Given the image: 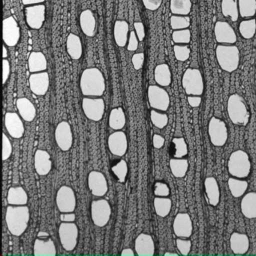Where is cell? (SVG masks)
I'll return each instance as SVG.
<instances>
[{
    "mask_svg": "<svg viewBox=\"0 0 256 256\" xmlns=\"http://www.w3.org/2000/svg\"><path fill=\"white\" fill-rule=\"evenodd\" d=\"M214 35L217 42L222 44H234L238 40L234 30L226 22L220 20L216 23Z\"/></svg>",
    "mask_w": 256,
    "mask_h": 256,
    "instance_id": "ac0fdd59",
    "label": "cell"
},
{
    "mask_svg": "<svg viewBox=\"0 0 256 256\" xmlns=\"http://www.w3.org/2000/svg\"><path fill=\"white\" fill-rule=\"evenodd\" d=\"M5 127L8 134L14 139H20L25 132L22 116L16 112H7L5 115Z\"/></svg>",
    "mask_w": 256,
    "mask_h": 256,
    "instance_id": "d6986e66",
    "label": "cell"
},
{
    "mask_svg": "<svg viewBox=\"0 0 256 256\" xmlns=\"http://www.w3.org/2000/svg\"><path fill=\"white\" fill-rule=\"evenodd\" d=\"M204 187L210 204L214 206H217L220 203V191L216 180L212 176L206 178L204 181Z\"/></svg>",
    "mask_w": 256,
    "mask_h": 256,
    "instance_id": "4dcf8cb0",
    "label": "cell"
},
{
    "mask_svg": "<svg viewBox=\"0 0 256 256\" xmlns=\"http://www.w3.org/2000/svg\"><path fill=\"white\" fill-rule=\"evenodd\" d=\"M170 10L173 14L188 16L192 10L191 0H170Z\"/></svg>",
    "mask_w": 256,
    "mask_h": 256,
    "instance_id": "f35d334b",
    "label": "cell"
},
{
    "mask_svg": "<svg viewBox=\"0 0 256 256\" xmlns=\"http://www.w3.org/2000/svg\"><path fill=\"white\" fill-rule=\"evenodd\" d=\"M88 187L92 196L102 197L108 191V184L106 176L102 172L92 170L90 172L88 179Z\"/></svg>",
    "mask_w": 256,
    "mask_h": 256,
    "instance_id": "2e32d148",
    "label": "cell"
},
{
    "mask_svg": "<svg viewBox=\"0 0 256 256\" xmlns=\"http://www.w3.org/2000/svg\"><path fill=\"white\" fill-rule=\"evenodd\" d=\"M30 88L36 96H44L48 91L50 78L47 72L32 73L29 78Z\"/></svg>",
    "mask_w": 256,
    "mask_h": 256,
    "instance_id": "ffe728a7",
    "label": "cell"
},
{
    "mask_svg": "<svg viewBox=\"0 0 256 256\" xmlns=\"http://www.w3.org/2000/svg\"><path fill=\"white\" fill-rule=\"evenodd\" d=\"M11 73L10 61L6 59H2V84H6Z\"/></svg>",
    "mask_w": 256,
    "mask_h": 256,
    "instance_id": "9f6ffc18",
    "label": "cell"
},
{
    "mask_svg": "<svg viewBox=\"0 0 256 256\" xmlns=\"http://www.w3.org/2000/svg\"><path fill=\"white\" fill-rule=\"evenodd\" d=\"M164 138L160 134H155L152 137V144L156 149H161L164 144Z\"/></svg>",
    "mask_w": 256,
    "mask_h": 256,
    "instance_id": "680465c9",
    "label": "cell"
},
{
    "mask_svg": "<svg viewBox=\"0 0 256 256\" xmlns=\"http://www.w3.org/2000/svg\"><path fill=\"white\" fill-rule=\"evenodd\" d=\"M34 254L35 256H55L56 254V245L53 240L48 238H36L34 242Z\"/></svg>",
    "mask_w": 256,
    "mask_h": 256,
    "instance_id": "d4e9b609",
    "label": "cell"
},
{
    "mask_svg": "<svg viewBox=\"0 0 256 256\" xmlns=\"http://www.w3.org/2000/svg\"><path fill=\"white\" fill-rule=\"evenodd\" d=\"M230 246L234 254H244L250 248V239L245 234L234 232L230 238Z\"/></svg>",
    "mask_w": 256,
    "mask_h": 256,
    "instance_id": "484cf974",
    "label": "cell"
},
{
    "mask_svg": "<svg viewBox=\"0 0 256 256\" xmlns=\"http://www.w3.org/2000/svg\"><path fill=\"white\" fill-rule=\"evenodd\" d=\"M134 250L138 256H152L155 254V244L152 236L142 233L134 241Z\"/></svg>",
    "mask_w": 256,
    "mask_h": 256,
    "instance_id": "7402d4cb",
    "label": "cell"
},
{
    "mask_svg": "<svg viewBox=\"0 0 256 256\" xmlns=\"http://www.w3.org/2000/svg\"><path fill=\"white\" fill-rule=\"evenodd\" d=\"M139 40L136 35V31H131L128 36V46L127 50L130 52H136L138 48Z\"/></svg>",
    "mask_w": 256,
    "mask_h": 256,
    "instance_id": "f5cc1de1",
    "label": "cell"
},
{
    "mask_svg": "<svg viewBox=\"0 0 256 256\" xmlns=\"http://www.w3.org/2000/svg\"><path fill=\"white\" fill-rule=\"evenodd\" d=\"M154 209L160 217H166L172 210V202L167 197H156L154 198Z\"/></svg>",
    "mask_w": 256,
    "mask_h": 256,
    "instance_id": "74e56055",
    "label": "cell"
},
{
    "mask_svg": "<svg viewBox=\"0 0 256 256\" xmlns=\"http://www.w3.org/2000/svg\"><path fill=\"white\" fill-rule=\"evenodd\" d=\"M187 100L190 106L192 108L199 107L202 103V98L200 96H188Z\"/></svg>",
    "mask_w": 256,
    "mask_h": 256,
    "instance_id": "94428289",
    "label": "cell"
},
{
    "mask_svg": "<svg viewBox=\"0 0 256 256\" xmlns=\"http://www.w3.org/2000/svg\"><path fill=\"white\" fill-rule=\"evenodd\" d=\"M7 56H8V50L4 44L2 46V59H6Z\"/></svg>",
    "mask_w": 256,
    "mask_h": 256,
    "instance_id": "03108f58",
    "label": "cell"
},
{
    "mask_svg": "<svg viewBox=\"0 0 256 256\" xmlns=\"http://www.w3.org/2000/svg\"><path fill=\"white\" fill-rule=\"evenodd\" d=\"M55 140L60 149L68 151L73 144V133L70 124L66 121H62L56 126L55 130Z\"/></svg>",
    "mask_w": 256,
    "mask_h": 256,
    "instance_id": "9a60e30c",
    "label": "cell"
},
{
    "mask_svg": "<svg viewBox=\"0 0 256 256\" xmlns=\"http://www.w3.org/2000/svg\"><path fill=\"white\" fill-rule=\"evenodd\" d=\"M80 26L82 32L88 37H94L96 34V22L90 10H86L80 14Z\"/></svg>",
    "mask_w": 256,
    "mask_h": 256,
    "instance_id": "4316f807",
    "label": "cell"
},
{
    "mask_svg": "<svg viewBox=\"0 0 256 256\" xmlns=\"http://www.w3.org/2000/svg\"><path fill=\"white\" fill-rule=\"evenodd\" d=\"M82 109L86 118L98 122L104 116L106 104L100 97H84L82 100Z\"/></svg>",
    "mask_w": 256,
    "mask_h": 256,
    "instance_id": "ba28073f",
    "label": "cell"
},
{
    "mask_svg": "<svg viewBox=\"0 0 256 256\" xmlns=\"http://www.w3.org/2000/svg\"><path fill=\"white\" fill-rule=\"evenodd\" d=\"M163 0H142L144 6L150 11H156L161 6Z\"/></svg>",
    "mask_w": 256,
    "mask_h": 256,
    "instance_id": "11a10c76",
    "label": "cell"
},
{
    "mask_svg": "<svg viewBox=\"0 0 256 256\" xmlns=\"http://www.w3.org/2000/svg\"><path fill=\"white\" fill-rule=\"evenodd\" d=\"M28 67L31 73L44 72L48 68V61L42 52H34L28 58Z\"/></svg>",
    "mask_w": 256,
    "mask_h": 256,
    "instance_id": "f1b7e54d",
    "label": "cell"
},
{
    "mask_svg": "<svg viewBox=\"0 0 256 256\" xmlns=\"http://www.w3.org/2000/svg\"><path fill=\"white\" fill-rule=\"evenodd\" d=\"M144 58V53H138L133 55L132 62L134 70H140L143 68Z\"/></svg>",
    "mask_w": 256,
    "mask_h": 256,
    "instance_id": "db71d44e",
    "label": "cell"
},
{
    "mask_svg": "<svg viewBox=\"0 0 256 256\" xmlns=\"http://www.w3.org/2000/svg\"><path fill=\"white\" fill-rule=\"evenodd\" d=\"M238 8L242 18L254 17L256 14V0H238Z\"/></svg>",
    "mask_w": 256,
    "mask_h": 256,
    "instance_id": "60d3db41",
    "label": "cell"
},
{
    "mask_svg": "<svg viewBox=\"0 0 256 256\" xmlns=\"http://www.w3.org/2000/svg\"><path fill=\"white\" fill-rule=\"evenodd\" d=\"M154 79L157 84L161 86H168L172 83V72L168 65L160 64L154 70Z\"/></svg>",
    "mask_w": 256,
    "mask_h": 256,
    "instance_id": "836d02e7",
    "label": "cell"
},
{
    "mask_svg": "<svg viewBox=\"0 0 256 256\" xmlns=\"http://www.w3.org/2000/svg\"><path fill=\"white\" fill-rule=\"evenodd\" d=\"M66 49L70 58L74 60H78L83 54V46L82 40L78 36L70 34L67 37Z\"/></svg>",
    "mask_w": 256,
    "mask_h": 256,
    "instance_id": "f546056e",
    "label": "cell"
},
{
    "mask_svg": "<svg viewBox=\"0 0 256 256\" xmlns=\"http://www.w3.org/2000/svg\"><path fill=\"white\" fill-rule=\"evenodd\" d=\"M34 167L36 172L40 176H46L50 173L52 168V162L48 152L44 150H37L34 155Z\"/></svg>",
    "mask_w": 256,
    "mask_h": 256,
    "instance_id": "603a6c76",
    "label": "cell"
},
{
    "mask_svg": "<svg viewBox=\"0 0 256 256\" xmlns=\"http://www.w3.org/2000/svg\"><path fill=\"white\" fill-rule=\"evenodd\" d=\"M164 256H179V254H178V253L169 252H168L164 253Z\"/></svg>",
    "mask_w": 256,
    "mask_h": 256,
    "instance_id": "003e7915",
    "label": "cell"
},
{
    "mask_svg": "<svg viewBox=\"0 0 256 256\" xmlns=\"http://www.w3.org/2000/svg\"><path fill=\"white\" fill-rule=\"evenodd\" d=\"M121 256H134V252L132 248H124L121 252Z\"/></svg>",
    "mask_w": 256,
    "mask_h": 256,
    "instance_id": "be15d7a7",
    "label": "cell"
},
{
    "mask_svg": "<svg viewBox=\"0 0 256 256\" xmlns=\"http://www.w3.org/2000/svg\"><path fill=\"white\" fill-rule=\"evenodd\" d=\"M62 222H74L76 220V215L74 212H61L60 216Z\"/></svg>",
    "mask_w": 256,
    "mask_h": 256,
    "instance_id": "91938a15",
    "label": "cell"
},
{
    "mask_svg": "<svg viewBox=\"0 0 256 256\" xmlns=\"http://www.w3.org/2000/svg\"><path fill=\"white\" fill-rule=\"evenodd\" d=\"M112 172L118 178V181L121 184H124L128 174V164L124 160H121L119 162L112 168Z\"/></svg>",
    "mask_w": 256,
    "mask_h": 256,
    "instance_id": "ee69618b",
    "label": "cell"
},
{
    "mask_svg": "<svg viewBox=\"0 0 256 256\" xmlns=\"http://www.w3.org/2000/svg\"><path fill=\"white\" fill-rule=\"evenodd\" d=\"M182 85L188 96H202L204 89L203 76L198 68H187L182 76Z\"/></svg>",
    "mask_w": 256,
    "mask_h": 256,
    "instance_id": "8992f818",
    "label": "cell"
},
{
    "mask_svg": "<svg viewBox=\"0 0 256 256\" xmlns=\"http://www.w3.org/2000/svg\"><path fill=\"white\" fill-rule=\"evenodd\" d=\"M16 107L24 120L32 122L36 116V108L34 103L26 97L18 98Z\"/></svg>",
    "mask_w": 256,
    "mask_h": 256,
    "instance_id": "cb8c5ba5",
    "label": "cell"
},
{
    "mask_svg": "<svg viewBox=\"0 0 256 256\" xmlns=\"http://www.w3.org/2000/svg\"><path fill=\"white\" fill-rule=\"evenodd\" d=\"M216 56L222 70L229 73L238 70L240 64V50L236 46L218 44L216 49Z\"/></svg>",
    "mask_w": 256,
    "mask_h": 256,
    "instance_id": "3957f363",
    "label": "cell"
},
{
    "mask_svg": "<svg viewBox=\"0 0 256 256\" xmlns=\"http://www.w3.org/2000/svg\"><path fill=\"white\" fill-rule=\"evenodd\" d=\"M154 194L157 197H168L170 194V188L164 182H156L154 187Z\"/></svg>",
    "mask_w": 256,
    "mask_h": 256,
    "instance_id": "816d5d0a",
    "label": "cell"
},
{
    "mask_svg": "<svg viewBox=\"0 0 256 256\" xmlns=\"http://www.w3.org/2000/svg\"><path fill=\"white\" fill-rule=\"evenodd\" d=\"M172 40L178 44H188L191 41V32L187 29L174 30L172 34Z\"/></svg>",
    "mask_w": 256,
    "mask_h": 256,
    "instance_id": "bcb514c9",
    "label": "cell"
},
{
    "mask_svg": "<svg viewBox=\"0 0 256 256\" xmlns=\"http://www.w3.org/2000/svg\"><path fill=\"white\" fill-rule=\"evenodd\" d=\"M44 1L46 0H22V2L24 6H32L43 4Z\"/></svg>",
    "mask_w": 256,
    "mask_h": 256,
    "instance_id": "6125c7cd",
    "label": "cell"
},
{
    "mask_svg": "<svg viewBox=\"0 0 256 256\" xmlns=\"http://www.w3.org/2000/svg\"><path fill=\"white\" fill-rule=\"evenodd\" d=\"M108 145L110 152L113 155L122 157L126 154L128 149V140L124 132L118 130L109 136Z\"/></svg>",
    "mask_w": 256,
    "mask_h": 256,
    "instance_id": "e0dca14e",
    "label": "cell"
},
{
    "mask_svg": "<svg viewBox=\"0 0 256 256\" xmlns=\"http://www.w3.org/2000/svg\"><path fill=\"white\" fill-rule=\"evenodd\" d=\"M227 110L230 121L235 125L246 126L248 124L250 112L245 100L239 94L230 96L228 100Z\"/></svg>",
    "mask_w": 256,
    "mask_h": 256,
    "instance_id": "277c9868",
    "label": "cell"
},
{
    "mask_svg": "<svg viewBox=\"0 0 256 256\" xmlns=\"http://www.w3.org/2000/svg\"><path fill=\"white\" fill-rule=\"evenodd\" d=\"M12 154V145L6 134L2 133V160L6 161Z\"/></svg>",
    "mask_w": 256,
    "mask_h": 256,
    "instance_id": "681fc988",
    "label": "cell"
},
{
    "mask_svg": "<svg viewBox=\"0 0 256 256\" xmlns=\"http://www.w3.org/2000/svg\"><path fill=\"white\" fill-rule=\"evenodd\" d=\"M112 208L106 199H98L91 203V218L95 226L104 227L110 221Z\"/></svg>",
    "mask_w": 256,
    "mask_h": 256,
    "instance_id": "9c48e42d",
    "label": "cell"
},
{
    "mask_svg": "<svg viewBox=\"0 0 256 256\" xmlns=\"http://www.w3.org/2000/svg\"><path fill=\"white\" fill-rule=\"evenodd\" d=\"M46 6L43 4L28 6L25 8L26 24L32 30H40L46 20Z\"/></svg>",
    "mask_w": 256,
    "mask_h": 256,
    "instance_id": "5bb4252c",
    "label": "cell"
},
{
    "mask_svg": "<svg viewBox=\"0 0 256 256\" xmlns=\"http://www.w3.org/2000/svg\"><path fill=\"white\" fill-rule=\"evenodd\" d=\"M228 184L230 193L234 198H240L244 196L248 186L246 180L236 178H229Z\"/></svg>",
    "mask_w": 256,
    "mask_h": 256,
    "instance_id": "ab89813d",
    "label": "cell"
},
{
    "mask_svg": "<svg viewBox=\"0 0 256 256\" xmlns=\"http://www.w3.org/2000/svg\"><path fill=\"white\" fill-rule=\"evenodd\" d=\"M175 235L178 238H188L192 234V222L191 217L186 212H180L175 217L173 222Z\"/></svg>",
    "mask_w": 256,
    "mask_h": 256,
    "instance_id": "44dd1931",
    "label": "cell"
},
{
    "mask_svg": "<svg viewBox=\"0 0 256 256\" xmlns=\"http://www.w3.org/2000/svg\"><path fill=\"white\" fill-rule=\"evenodd\" d=\"M56 204L60 212H74L77 205L74 190L68 186H61L56 193Z\"/></svg>",
    "mask_w": 256,
    "mask_h": 256,
    "instance_id": "8fae6325",
    "label": "cell"
},
{
    "mask_svg": "<svg viewBox=\"0 0 256 256\" xmlns=\"http://www.w3.org/2000/svg\"><path fill=\"white\" fill-rule=\"evenodd\" d=\"M176 248L182 256H187L191 251L192 242L190 240L176 239Z\"/></svg>",
    "mask_w": 256,
    "mask_h": 256,
    "instance_id": "f907efd6",
    "label": "cell"
},
{
    "mask_svg": "<svg viewBox=\"0 0 256 256\" xmlns=\"http://www.w3.org/2000/svg\"><path fill=\"white\" fill-rule=\"evenodd\" d=\"M170 172L176 178H182L186 174L188 168V160L186 158H172L169 162Z\"/></svg>",
    "mask_w": 256,
    "mask_h": 256,
    "instance_id": "8d00e7d4",
    "label": "cell"
},
{
    "mask_svg": "<svg viewBox=\"0 0 256 256\" xmlns=\"http://www.w3.org/2000/svg\"><path fill=\"white\" fill-rule=\"evenodd\" d=\"M150 106L155 110L166 112L170 106V96L161 86L150 85L148 90Z\"/></svg>",
    "mask_w": 256,
    "mask_h": 256,
    "instance_id": "30bf717a",
    "label": "cell"
},
{
    "mask_svg": "<svg viewBox=\"0 0 256 256\" xmlns=\"http://www.w3.org/2000/svg\"><path fill=\"white\" fill-rule=\"evenodd\" d=\"M174 144V158H182L188 154V146L184 138H174L172 140Z\"/></svg>",
    "mask_w": 256,
    "mask_h": 256,
    "instance_id": "7dc6e473",
    "label": "cell"
},
{
    "mask_svg": "<svg viewBox=\"0 0 256 256\" xmlns=\"http://www.w3.org/2000/svg\"><path fill=\"white\" fill-rule=\"evenodd\" d=\"M130 26L126 20H118L115 22L114 28V37L115 42L119 47L124 48L128 42Z\"/></svg>",
    "mask_w": 256,
    "mask_h": 256,
    "instance_id": "83f0119b",
    "label": "cell"
},
{
    "mask_svg": "<svg viewBox=\"0 0 256 256\" xmlns=\"http://www.w3.org/2000/svg\"><path fill=\"white\" fill-rule=\"evenodd\" d=\"M239 31L242 38L245 40L252 38L256 32V19H250L241 22L239 25Z\"/></svg>",
    "mask_w": 256,
    "mask_h": 256,
    "instance_id": "b9f144b4",
    "label": "cell"
},
{
    "mask_svg": "<svg viewBox=\"0 0 256 256\" xmlns=\"http://www.w3.org/2000/svg\"><path fill=\"white\" fill-rule=\"evenodd\" d=\"M126 122V119L125 112L122 108H115L110 110L108 124L112 130L116 131L122 130L125 126Z\"/></svg>",
    "mask_w": 256,
    "mask_h": 256,
    "instance_id": "e575fe53",
    "label": "cell"
},
{
    "mask_svg": "<svg viewBox=\"0 0 256 256\" xmlns=\"http://www.w3.org/2000/svg\"><path fill=\"white\" fill-rule=\"evenodd\" d=\"M191 20L188 16L173 14L170 18V28L173 30L187 29L190 26Z\"/></svg>",
    "mask_w": 256,
    "mask_h": 256,
    "instance_id": "7bdbcfd3",
    "label": "cell"
},
{
    "mask_svg": "<svg viewBox=\"0 0 256 256\" xmlns=\"http://www.w3.org/2000/svg\"><path fill=\"white\" fill-rule=\"evenodd\" d=\"M240 208L244 216L248 218H256V192H251L244 196Z\"/></svg>",
    "mask_w": 256,
    "mask_h": 256,
    "instance_id": "d6a6232c",
    "label": "cell"
},
{
    "mask_svg": "<svg viewBox=\"0 0 256 256\" xmlns=\"http://www.w3.org/2000/svg\"><path fill=\"white\" fill-rule=\"evenodd\" d=\"M6 199L10 205H14V206L26 205L28 202V193L23 187H11L8 190Z\"/></svg>",
    "mask_w": 256,
    "mask_h": 256,
    "instance_id": "1f68e13d",
    "label": "cell"
},
{
    "mask_svg": "<svg viewBox=\"0 0 256 256\" xmlns=\"http://www.w3.org/2000/svg\"><path fill=\"white\" fill-rule=\"evenodd\" d=\"M174 53L176 60L186 62L190 58L191 50L188 44H176L174 46Z\"/></svg>",
    "mask_w": 256,
    "mask_h": 256,
    "instance_id": "c3c4849f",
    "label": "cell"
},
{
    "mask_svg": "<svg viewBox=\"0 0 256 256\" xmlns=\"http://www.w3.org/2000/svg\"><path fill=\"white\" fill-rule=\"evenodd\" d=\"M134 28L139 42H143L145 38V35H146L144 25L142 22H134Z\"/></svg>",
    "mask_w": 256,
    "mask_h": 256,
    "instance_id": "6f0895ef",
    "label": "cell"
},
{
    "mask_svg": "<svg viewBox=\"0 0 256 256\" xmlns=\"http://www.w3.org/2000/svg\"><path fill=\"white\" fill-rule=\"evenodd\" d=\"M82 94L86 97H101L106 91V80L98 68L84 70L80 80Z\"/></svg>",
    "mask_w": 256,
    "mask_h": 256,
    "instance_id": "6da1fadb",
    "label": "cell"
},
{
    "mask_svg": "<svg viewBox=\"0 0 256 256\" xmlns=\"http://www.w3.org/2000/svg\"><path fill=\"white\" fill-rule=\"evenodd\" d=\"M37 236L40 238H46V236H49V234L46 232H40L37 234Z\"/></svg>",
    "mask_w": 256,
    "mask_h": 256,
    "instance_id": "e7e4bbea",
    "label": "cell"
},
{
    "mask_svg": "<svg viewBox=\"0 0 256 256\" xmlns=\"http://www.w3.org/2000/svg\"><path fill=\"white\" fill-rule=\"evenodd\" d=\"M20 30L17 20L12 16L6 18L2 22V40L8 47L17 46L20 40Z\"/></svg>",
    "mask_w": 256,
    "mask_h": 256,
    "instance_id": "4fadbf2b",
    "label": "cell"
},
{
    "mask_svg": "<svg viewBox=\"0 0 256 256\" xmlns=\"http://www.w3.org/2000/svg\"><path fill=\"white\" fill-rule=\"evenodd\" d=\"M228 169L229 174L234 178H247L251 172V162L248 154L241 150L232 152L228 162Z\"/></svg>",
    "mask_w": 256,
    "mask_h": 256,
    "instance_id": "5b68a950",
    "label": "cell"
},
{
    "mask_svg": "<svg viewBox=\"0 0 256 256\" xmlns=\"http://www.w3.org/2000/svg\"><path fill=\"white\" fill-rule=\"evenodd\" d=\"M30 218V209L26 205H10L6 211V222L12 234L20 236L26 232Z\"/></svg>",
    "mask_w": 256,
    "mask_h": 256,
    "instance_id": "7a4b0ae2",
    "label": "cell"
},
{
    "mask_svg": "<svg viewBox=\"0 0 256 256\" xmlns=\"http://www.w3.org/2000/svg\"><path fill=\"white\" fill-rule=\"evenodd\" d=\"M60 240L62 248L67 252H72L77 246L79 230L74 222H62L58 229Z\"/></svg>",
    "mask_w": 256,
    "mask_h": 256,
    "instance_id": "52a82bcc",
    "label": "cell"
},
{
    "mask_svg": "<svg viewBox=\"0 0 256 256\" xmlns=\"http://www.w3.org/2000/svg\"><path fill=\"white\" fill-rule=\"evenodd\" d=\"M221 8L224 17L228 18L232 22H238L240 16L238 0H222Z\"/></svg>",
    "mask_w": 256,
    "mask_h": 256,
    "instance_id": "d590c367",
    "label": "cell"
},
{
    "mask_svg": "<svg viewBox=\"0 0 256 256\" xmlns=\"http://www.w3.org/2000/svg\"><path fill=\"white\" fill-rule=\"evenodd\" d=\"M150 120L156 128L162 130L168 125V116L166 114L160 113L154 109L150 112Z\"/></svg>",
    "mask_w": 256,
    "mask_h": 256,
    "instance_id": "f6af8a7d",
    "label": "cell"
},
{
    "mask_svg": "<svg viewBox=\"0 0 256 256\" xmlns=\"http://www.w3.org/2000/svg\"><path fill=\"white\" fill-rule=\"evenodd\" d=\"M208 133L211 143L216 146H222L228 140V128L226 122L216 118H212L208 126Z\"/></svg>",
    "mask_w": 256,
    "mask_h": 256,
    "instance_id": "7c38bea8",
    "label": "cell"
}]
</instances>
